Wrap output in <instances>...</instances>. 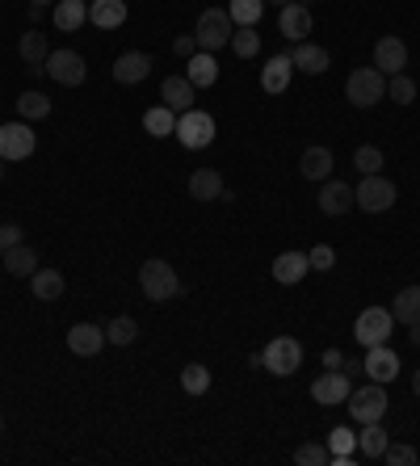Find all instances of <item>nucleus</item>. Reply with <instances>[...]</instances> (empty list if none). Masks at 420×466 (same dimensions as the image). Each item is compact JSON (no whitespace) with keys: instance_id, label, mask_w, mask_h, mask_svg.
<instances>
[{"instance_id":"f257e3e1","label":"nucleus","mask_w":420,"mask_h":466,"mask_svg":"<svg viewBox=\"0 0 420 466\" xmlns=\"http://www.w3.org/2000/svg\"><path fill=\"white\" fill-rule=\"evenodd\" d=\"M139 286L152 302H168V299L181 294V277H177V269H172L168 261L152 257V261H143V269H139Z\"/></svg>"},{"instance_id":"f03ea898","label":"nucleus","mask_w":420,"mask_h":466,"mask_svg":"<svg viewBox=\"0 0 420 466\" xmlns=\"http://www.w3.org/2000/svg\"><path fill=\"white\" fill-rule=\"evenodd\" d=\"M345 97H349L357 110H370L387 97V76L378 68H353L349 80H345Z\"/></svg>"},{"instance_id":"7ed1b4c3","label":"nucleus","mask_w":420,"mask_h":466,"mask_svg":"<svg viewBox=\"0 0 420 466\" xmlns=\"http://www.w3.org/2000/svg\"><path fill=\"white\" fill-rule=\"evenodd\" d=\"M231 34H236V21L227 17V9H206V13L197 17V26H194L197 51H210V55H214L219 47H227Z\"/></svg>"},{"instance_id":"20e7f679","label":"nucleus","mask_w":420,"mask_h":466,"mask_svg":"<svg viewBox=\"0 0 420 466\" xmlns=\"http://www.w3.org/2000/svg\"><path fill=\"white\" fill-rule=\"evenodd\" d=\"M172 135L181 139V148H189V151H202V148H210L214 143V118H210L206 110H185V114H177V131Z\"/></svg>"},{"instance_id":"39448f33","label":"nucleus","mask_w":420,"mask_h":466,"mask_svg":"<svg viewBox=\"0 0 420 466\" xmlns=\"http://www.w3.org/2000/svg\"><path fill=\"white\" fill-rule=\"evenodd\" d=\"M261 361H265L269 374H278V378H290V374L303 366V344L294 341V336H273V341L261 349Z\"/></svg>"},{"instance_id":"423d86ee","label":"nucleus","mask_w":420,"mask_h":466,"mask_svg":"<svg viewBox=\"0 0 420 466\" xmlns=\"http://www.w3.org/2000/svg\"><path fill=\"white\" fill-rule=\"evenodd\" d=\"M353 206H362L365 215H382V210L395 206V185L387 177L370 173V177H362V185L353 190Z\"/></svg>"},{"instance_id":"0eeeda50","label":"nucleus","mask_w":420,"mask_h":466,"mask_svg":"<svg viewBox=\"0 0 420 466\" xmlns=\"http://www.w3.org/2000/svg\"><path fill=\"white\" fill-rule=\"evenodd\" d=\"M38 148V139H34V126L21 118V123H4L0 126V160L9 165V160H29Z\"/></svg>"},{"instance_id":"6e6552de","label":"nucleus","mask_w":420,"mask_h":466,"mask_svg":"<svg viewBox=\"0 0 420 466\" xmlns=\"http://www.w3.org/2000/svg\"><path fill=\"white\" fill-rule=\"evenodd\" d=\"M387 391H382V383H370V386H357L349 395V416L357 420V425H370V420H382L387 416Z\"/></svg>"},{"instance_id":"1a4fd4ad","label":"nucleus","mask_w":420,"mask_h":466,"mask_svg":"<svg viewBox=\"0 0 420 466\" xmlns=\"http://www.w3.org/2000/svg\"><path fill=\"white\" fill-rule=\"evenodd\" d=\"M395 328V316L387 311V307H365L362 316H357V324H353V336H357V344H387V336H391Z\"/></svg>"},{"instance_id":"9d476101","label":"nucleus","mask_w":420,"mask_h":466,"mask_svg":"<svg viewBox=\"0 0 420 466\" xmlns=\"http://www.w3.org/2000/svg\"><path fill=\"white\" fill-rule=\"evenodd\" d=\"M42 68H46V76L55 84H63V89H76V84H84V76H88V64H84L76 51H51Z\"/></svg>"},{"instance_id":"9b49d317","label":"nucleus","mask_w":420,"mask_h":466,"mask_svg":"<svg viewBox=\"0 0 420 466\" xmlns=\"http://www.w3.org/2000/svg\"><path fill=\"white\" fill-rule=\"evenodd\" d=\"M349 395H353V383L345 370H328L311 383V399L323 403V408H340V403H349Z\"/></svg>"},{"instance_id":"f8f14e48","label":"nucleus","mask_w":420,"mask_h":466,"mask_svg":"<svg viewBox=\"0 0 420 466\" xmlns=\"http://www.w3.org/2000/svg\"><path fill=\"white\" fill-rule=\"evenodd\" d=\"M362 370L370 383H395L399 378V353L395 349H387V344H370L365 349V361H362Z\"/></svg>"},{"instance_id":"ddd939ff","label":"nucleus","mask_w":420,"mask_h":466,"mask_svg":"<svg viewBox=\"0 0 420 466\" xmlns=\"http://www.w3.org/2000/svg\"><path fill=\"white\" fill-rule=\"evenodd\" d=\"M374 68L382 72V76H399V72L407 68V42L399 38V34H382V38L374 42Z\"/></svg>"},{"instance_id":"4468645a","label":"nucleus","mask_w":420,"mask_h":466,"mask_svg":"<svg viewBox=\"0 0 420 466\" xmlns=\"http://www.w3.org/2000/svg\"><path fill=\"white\" fill-rule=\"evenodd\" d=\"M311 9L303 4V0H290V4H281V13H278V30H281V38H290V42H307L311 34Z\"/></svg>"},{"instance_id":"2eb2a0df","label":"nucleus","mask_w":420,"mask_h":466,"mask_svg":"<svg viewBox=\"0 0 420 466\" xmlns=\"http://www.w3.org/2000/svg\"><path fill=\"white\" fill-rule=\"evenodd\" d=\"M311 274V261H307V252H278V261H273V282L278 286H298L303 277Z\"/></svg>"},{"instance_id":"dca6fc26","label":"nucleus","mask_w":420,"mask_h":466,"mask_svg":"<svg viewBox=\"0 0 420 466\" xmlns=\"http://www.w3.org/2000/svg\"><path fill=\"white\" fill-rule=\"evenodd\" d=\"M110 72L118 84H139V80H147V72H152V55H147V51H126V55L113 59Z\"/></svg>"},{"instance_id":"f3484780","label":"nucleus","mask_w":420,"mask_h":466,"mask_svg":"<svg viewBox=\"0 0 420 466\" xmlns=\"http://www.w3.org/2000/svg\"><path fill=\"white\" fill-rule=\"evenodd\" d=\"M68 349L76 357H97L105 349V328H97V324H71Z\"/></svg>"},{"instance_id":"a211bd4d","label":"nucleus","mask_w":420,"mask_h":466,"mask_svg":"<svg viewBox=\"0 0 420 466\" xmlns=\"http://www.w3.org/2000/svg\"><path fill=\"white\" fill-rule=\"evenodd\" d=\"M290 64L298 72H307V76H323V72L332 68V55H328L323 47H315V42H294Z\"/></svg>"},{"instance_id":"6ab92c4d","label":"nucleus","mask_w":420,"mask_h":466,"mask_svg":"<svg viewBox=\"0 0 420 466\" xmlns=\"http://www.w3.org/2000/svg\"><path fill=\"white\" fill-rule=\"evenodd\" d=\"M320 210L323 215H349L353 210V190L345 181H320Z\"/></svg>"},{"instance_id":"aec40b11","label":"nucleus","mask_w":420,"mask_h":466,"mask_svg":"<svg viewBox=\"0 0 420 466\" xmlns=\"http://www.w3.org/2000/svg\"><path fill=\"white\" fill-rule=\"evenodd\" d=\"M160 101H164L172 114L194 110V84H189V76H168V80L160 84Z\"/></svg>"},{"instance_id":"412c9836","label":"nucleus","mask_w":420,"mask_h":466,"mask_svg":"<svg viewBox=\"0 0 420 466\" xmlns=\"http://www.w3.org/2000/svg\"><path fill=\"white\" fill-rule=\"evenodd\" d=\"M223 190L227 185L214 168H194V173H189V198H194V202H219Z\"/></svg>"},{"instance_id":"4be33fe9","label":"nucleus","mask_w":420,"mask_h":466,"mask_svg":"<svg viewBox=\"0 0 420 466\" xmlns=\"http://www.w3.org/2000/svg\"><path fill=\"white\" fill-rule=\"evenodd\" d=\"M290 76H294L290 55H273L265 68H261V89H265V93H286V89H290Z\"/></svg>"},{"instance_id":"5701e85b","label":"nucleus","mask_w":420,"mask_h":466,"mask_svg":"<svg viewBox=\"0 0 420 466\" xmlns=\"http://www.w3.org/2000/svg\"><path fill=\"white\" fill-rule=\"evenodd\" d=\"M88 21L97 30H118L126 21V0H88Z\"/></svg>"},{"instance_id":"b1692460","label":"nucleus","mask_w":420,"mask_h":466,"mask_svg":"<svg viewBox=\"0 0 420 466\" xmlns=\"http://www.w3.org/2000/svg\"><path fill=\"white\" fill-rule=\"evenodd\" d=\"M185 76H189L194 89H210V84L219 80V59L210 55V51H197V55H189V64H185Z\"/></svg>"},{"instance_id":"393cba45","label":"nucleus","mask_w":420,"mask_h":466,"mask_svg":"<svg viewBox=\"0 0 420 466\" xmlns=\"http://www.w3.org/2000/svg\"><path fill=\"white\" fill-rule=\"evenodd\" d=\"M387 445H391V441H387V428H382V420H370V425H362V433H357V453H362V458H382V453H387Z\"/></svg>"},{"instance_id":"a878e982","label":"nucleus","mask_w":420,"mask_h":466,"mask_svg":"<svg viewBox=\"0 0 420 466\" xmlns=\"http://www.w3.org/2000/svg\"><path fill=\"white\" fill-rule=\"evenodd\" d=\"M353 450H357V433L345 428V425H336L332 433H328V453H332V462H328V466H349Z\"/></svg>"},{"instance_id":"bb28decb","label":"nucleus","mask_w":420,"mask_h":466,"mask_svg":"<svg viewBox=\"0 0 420 466\" xmlns=\"http://www.w3.org/2000/svg\"><path fill=\"white\" fill-rule=\"evenodd\" d=\"M84 21H88V0H55V26L63 34H76Z\"/></svg>"},{"instance_id":"cd10ccee","label":"nucleus","mask_w":420,"mask_h":466,"mask_svg":"<svg viewBox=\"0 0 420 466\" xmlns=\"http://www.w3.org/2000/svg\"><path fill=\"white\" fill-rule=\"evenodd\" d=\"M298 173L307 181H328L332 177V151L328 148H307L303 160H298Z\"/></svg>"},{"instance_id":"c85d7f7f","label":"nucleus","mask_w":420,"mask_h":466,"mask_svg":"<svg viewBox=\"0 0 420 466\" xmlns=\"http://www.w3.org/2000/svg\"><path fill=\"white\" fill-rule=\"evenodd\" d=\"M63 274L59 269H34V277H29V290H34V299L38 302H55L59 294H63Z\"/></svg>"},{"instance_id":"c756f323","label":"nucleus","mask_w":420,"mask_h":466,"mask_svg":"<svg viewBox=\"0 0 420 466\" xmlns=\"http://www.w3.org/2000/svg\"><path fill=\"white\" fill-rule=\"evenodd\" d=\"M17 55L26 59L34 72H42V64H46V55H51L46 34H42V30H29V34H21V42H17Z\"/></svg>"},{"instance_id":"7c9ffc66","label":"nucleus","mask_w":420,"mask_h":466,"mask_svg":"<svg viewBox=\"0 0 420 466\" xmlns=\"http://www.w3.org/2000/svg\"><path fill=\"white\" fill-rule=\"evenodd\" d=\"M143 131H147L152 139H168L172 131H177V114L160 101V106H152V110H143Z\"/></svg>"},{"instance_id":"2f4dec72","label":"nucleus","mask_w":420,"mask_h":466,"mask_svg":"<svg viewBox=\"0 0 420 466\" xmlns=\"http://www.w3.org/2000/svg\"><path fill=\"white\" fill-rule=\"evenodd\" d=\"M391 316H395V324H416L420 319V286H404L395 294Z\"/></svg>"},{"instance_id":"473e14b6","label":"nucleus","mask_w":420,"mask_h":466,"mask_svg":"<svg viewBox=\"0 0 420 466\" xmlns=\"http://www.w3.org/2000/svg\"><path fill=\"white\" fill-rule=\"evenodd\" d=\"M4 269H9L13 277H34V269H38V257H34V248H26V244L4 248Z\"/></svg>"},{"instance_id":"72a5a7b5","label":"nucleus","mask_w":420,"mask_h":466,"mask_svg":"<svg viewBox=\"0 0 420 466\" xmlns=\"http://www.w3.org/2000/svg\"><path fill=\"white\" fill-rule=\"evenodd\" d=\"M265 13V0H227V17L236 26H256Z\"/></svg>"},{"instance_id":"f704fd0d","label":"nucleus","mask_w":420,"mask_h":466,"mask_svg":"<svg viewBox=\"0 0 420 466\" xmlns=\"http://www.w3.org/2000/svg\"><path fill=\"white\" fill-rule=\"evenodd\" d=\"M17 114H21L26 123H38V118H46V114H51V97L34 93V89H29V93L17 97Z\"/></svg>"},{"instance_id":"c9c22d12","label":"nucleus","mask_w":420,"mask_h":466,"mask_svg":"<svg viewBox=\"0 0 420 466\" xmlns=\"http://www.w3.org/2000/svg\"><path fill=\"white\" fill-rule=\"evenodd\" d=\"M227 47H231L239 59H252L256 51H261V34H256V26H236V34H231Z\"/></svg>"},{"instance_id":"e433bc0d","label":"nucleus","mask_w":420,"mask_h":466,"mask_svg":"<svg viewBox=\"0 0 420 466\" xmlns=\"http://www.w3.org/2000/svg\"><path fill=\"white\" fill-rule=\"evenodd\" d=\"M135 336H139V324H135L130 316L110 319V328H105V341L118 344V349H126V344H135Z\"/></svg>"},{"instance_id":"4c0bfd02","label":"nucleus","mask_w":420,"mask_h":466,"mask_svg":"<svg viewBox=\"0 0 420 466\" xmlns=\"http://www.w3.org/2000/svg\"><path fill=\"white\" fill-rule=\"evenodd\" d=\"M387 97H391V101H399V106H412V101H416V80H412L407 72H399V76H387Z\"/></svg>"},{"instance_id":"58836bf2","label":"nucleus","mask_w":420,"mask_h":466,"mask_svg":"<svg viewBox=\"0 0 420 466\" xmlns=\"http://www.w3.org/2000/svg\"><path fill=\"white\" fill-rule=\"evenodd\" d=\"M181 386H185V395H206L210 391V370L206 366H185L181 370Z\"/></svg>"},{"instance_id":"ea45409f","label":"nucleus","mask_w":420,"mask_h":466,"mask_svg":"<svg viewBox=\"0 0 420 466\" xmlns=\"http://www.w3.org/2000/svg\"><path fill=\"white\" fill-rule=\"evenodd\" d=\"M353 168H357L362 177H370V173H378V168H382V151H378L374 143H362V148L353 151Z\"/></svg>"},{"instance_id":"a19ab883","label":"nucleus","mask_w":420,"mask_h":466,"mask_svg":"<svg viewBox=\"0 0 420 466\" xmlns=\"http://www.w3.org/2000/svg\"><path fill=\"white\" fill-rule=\"evenodd\" d=\"M294 462H298V466H328V462H332V453H328V445L307 441V445H298V450H294Z\"/></svg>"},{"instance_id":"79ce46f5","label":"nucleus","mask_w":420,"mask_h":466,"mask_svg":"<svg viewBox=\"0 0 420 466\" xmlns=\"http://www.w3.org/2000/svg\"><path fill=\"white\" fill-rule=\"evenodd\" d=\"M307 261H311V269H315V274H323V269H332V265H336V252L328 244H315L307 252Z\"/></svg>"},{"instance_id":"37998d69","label":"nucleus","mask_w":420,"mask_h":466,"mask_svg":"<svg viewBox=\"0 0 420 466\" xmlns=\"http://www.w3.org/2000/svg\"><path fill=\"white\" fill-rule=\"evenodd\" d=\"M382 462H391V466H407V462H420V453L412 450V445H387V453H382Z\"/></svg>"},{"instance_id":"c03bdc74","label":"nucleus","mask_w":420,"mask_h":466,"mask_svg":"<svg viewBox=\"0 0 420 466\" xmlns=\"http://www.w3.org/2000/svg\"><path fill=\"white\" fill-rule=\"evenodd\" d=\"M172 51H177V55H181V59L197 55V38H194V34H181V38L172 42Z\"/></svg>"},{"instance_id":"a18cd8bd","label":"nucleus","mask_w":420,"mask_h":466,"mask_svg":"<svg viewBox=\"0 0 420 466\" xmlns=\"http://www.w3.org/2000/svg\"><path fill=\"white\" fill-rule=\"evenodd\" d=\"M0 244H4V248L21 244V227H17V223H4V227H0Z\"/></svg>"},{"instance_id":"49530a36","label":"nucleus","mask_w":420,"mask_h":466,"mask_svg":"<svg viewBox=\"0 0 420 466\" xmlns=\"http://www.w3.org/2000/svg\"><path fill=\"white\" fill-rule=\"evenodd\" d=\"M323 366H328V370H336V366H340V353H336V349H328V353H323Z\"/></svg>"},{"instance_id":"de8ad7c7","label":"nucleus","mask_w":420,"mask_h":466,"mask_svg":"<svg viewBox=\"0 0 420 466\" xmlns=\"http://www.w3.org/2000/svg\"><path fill=\"white\" fill-rule=\"evenodd\" d=\"M407 332H412L407 341H412V344H416V349H420V319H416V324H407Z\"/></svg>"},{"instance_id":"09e8293b","label":"nucleus","mask_w":420,"mask_h":466,"mask_svg":"<svg viewBox=\"0 0 420 466\" xmlns=\"http://www.w3.org/2000/svg\"><path fill=\"white\" fill-rule=\"evenodd\" d=\"M412 395L420 399V370H412Z\"/></svg>"},{"instance_id":"8fccbe9b","label":"nucleus","mask_w":420,"mask_h":466,"mask_svg":"<svg viewBox=\"0 0 420 466\" xmlns=\"http://www.w3.org/2000/svg\"><path fill=\"white\" fill-rule=\"evenodd\" d=\"M29 4H51V0H29Z\"/></svg>"},{"instance_id":"3c124183","label":"nucleus","mask_w":420,"mask_h":466,"mask_svg":"<svg viewBox=\"0 0 420 466\" xmlns=\"http://www.w3.org/2000/svg\"><path fill=\"white\" fill-rule=\"evenodd\" d=\"M273 4H290V0H273Z\"/></svg>"},{"instance_id":"603ef678","label":"nucleus","mask_w":420,"mask_h":466,"mask_svg":"<svg viewBox=\"0 0 420 466\" xmlns=\"http://www.w3.org/2000/svg\"><path fill=\"white\" fill-rule=\"evenodd\" d=\"M0 177H4V160H0Z\"/></svg>"},{"instance_id":"864d4df0","label":"nucleus","mask_w":420,"mask_h":466,"mask_svg":"<svg viewBox=\"0 0 420 466\" xmlns=\"http://www.w3.org/2000/svg\"><path fill=\"white\" fill-rule=\"evenodd\" d=\"M0 433H4V416H0Z\"/></svg>"},{"instance_id":"5fc2aeb1","label":"nucleus","mask_w":420,"mask_h":466,"mask_svg":"<svg viewBox=\"0 0 420 466\" xmlns=\"http://www.w3.org/2000/svg\"><path fill=\"white\" fill-rule=\"evenodd\" d=\"M0 252H4V244H0Z\"/></svg>"}]
</instances>
